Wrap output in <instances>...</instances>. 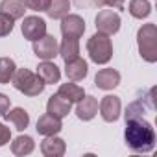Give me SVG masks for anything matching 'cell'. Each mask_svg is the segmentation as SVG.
I'll use <instances>...</instances> for the list:
<instances>
[{
  "label": "cell",
  "instance_id": "cell-24",
  "mask_svg": "<svg viewBox=\"0 0 157 157\" xmlns=\"http://www.w3.org/2000/svg\"><path fill=\"white\" fill-rule=\"evenodd\" d=\"M17 70V65L11 57H0V83H10Z\"/></svg>",
  "mask_w": 157,
  "mask_h": 157
},
{
  "label": "cell",
  "instance_id": "cell-20",
  "mask_svg": "<svg viewBox=\"0 0 157 157\" xmlns=\"http://www.w3.org/2000/svg\"><path fill=\"white\" fill-rule=\"evenodd\" d=\"M57 94L63 96L65 100H68L70 104H76V102H80V100L85 96V91H83V87H80V85H76V83H72V82H67V83H61V85H59Z\"/></svg>",
  "mask_w": 157,
  "mask_h": 157
},
{
  "label": "cell",
  "instance_id": "cell-18",
  "mask_svg": "<svg viewBox=\"0 0 157 157\" xmlns=\"http://www.w3.org/2000/svg\"><path fill=\"white\" fill-rule=\"evenodd\" d=\"M24 11H26L24 0H2V2H0V13L11 17L13 21L22 19Z\"/></svg>",
  "mask_w": 157,
  "mask_h": 157
},
{
  "label": "cell",
  "instance_id": "cell-4",
  "mask_svg": "<svg viewBox=\"0 0 157 157\" xmlns=\"http://www.w3.org/2000/svg\"><path fill=\"white\" fill-rule=\"evenodd\" d=\"M87 52H89V57L93 63H96V65L109 63L113 57V43H111L109 35L94 33L87 41Z\"/></svg>",
  "mask_w": 157,
  "mask_h": 157
},
{
  "label": "cell",
  "instance_id": "cell-13",
  "mask_svg": "<svg viewBox=\"0 0 157 157\" xmlns=\"http://www.w3.org/2000/svg\"><path fill=\"white\" fill-rule=\"evenodd\" d=\"M35 129H37V133H39V135L48 137V135H57V133L63 129V124H61V118H56V117H52V115L44 113V115H41V117H39Z\"/></svg>",
  "mask_w": 157,
  "mask_h": 157
},
{
  "label": "cell",
  "instance_id": "cell-21",
  "mask_svg": "<svg viewBox=\"0 0 157 157\" xmlns=\"http://www.w3.org/2000/svg\"><path fill=\"white\" fill-rule=\"evenodd\" d=\"M35 150V142L30 135H19L13 142H11V151L19 157H24V155H30L32 151Z\"/></svg>",
  "mask_w": 157,
  "mask_h": 157
},
{
  "label": "cell",
  "instance_id": "cell-10",
  "mask_svg": "<svg viewBox=\"0 0 157 157\" xmlns=\"http://www.w3.org/2000/svg\"><path fill=\"white\" fill-rule=\"evenodd\" d=\"M94 85L102 91H113L120 85V72L115 68H102L94 76Z\"/></svg>",
  "mask_w": 157,
  "mask_h": 157
},
{
  "label": "cell",
  "instance_id": "cell-25",
  "mask_svg": "<svg viewBox=\"0 0 157 157\" xmlns=\"http://www.w3.org/2000/svg\"><path fill=\"white\" fill-rule=\"evenodd\" d=\"M13 19L4 15V13H0V37H6L13 32Z\"/></svg>",
  "mask_w": 157,
  "mask_h": 157
},
{
  "label": "cell",
  "instance_id": "cell-5",
  "mask_svg": "<svg viewBox=\"0 0 157 157\" xmlns=\"http://www.w3.org/2000/svg\"><path fill=\"white\" fill-rule=\"evenodd\" d=\"M94 24H96V30L98 33H104V35H115L118 30H120V15L113 10H102L98 11L96 19H94Z\"/></svg>",
  "mask_w": 157,
  "mask_h": 157
},
{
  "label": "cell",
  "instance_id": "cell-6",
  "mask_svg": "<svg viewBox=\"0 0 157 157\" xmlns=\"http://www.w3.org/2000/svg\"><path fill=\"white\" fill-rule=\"evenodd\" d=\"M33 54L43 61H52L56 56H59V44L54 35L44 33L41 39L33 41Z\"/></svg>",
  "mask_w": 157,
  "mask_h": 157
},
{
  "label": "cell",
  "instance_id": "cell-29",
  "mask_svg": "<svg viewBox=\"0 0 157 157\" xmlns=\"http://www.w3.org/2000/svg\"><path fill=\"white\" fill-rule=\"evenodd\" d=\"M11 107V98H8V94L0 93V117H4V113Z\"/></svg>",
  "mask_w": 157,
  "mask_h": 157
},
{
  "label": "cell",
  "instance_id": "cell-3",
  "mask_svg": "<svg viewBox=\"0 0 157 157\" xmlns=\"http://www.w3.org/2000/svg\"><path fill=\"white\" fill-rule=\"evenodd\" d=\"M11 83L17 91H21L26 96H39L46 87V83L30 68H17L11 78Z\"/></svg>",
  "mask_w": 157,
  "mask_h": 157
},
{
  "label": "cell",
  "instance_id": "cell-7",
  "mask_svg": "<svg viewBox=\"0 0 157 157\" xmlns=\"http://www.w3.org/2000/svg\"><path fill=\"white\" fill-rule=\"evenodd\" d=\"M21 30H22V35L24 39L28 41H37L41 39L44 33H46V21L37 17V15H30V17H24L22 24H21Z\"/></svg>",
  "mask_w": 157,
  "mask_h": 157
},
{
  "label": "cell",
  "instance_id": "cell-26",
  "mask_svg": "<svg viewBox=\"0 0 157 157\" xmlns=\"http://www.w3.org/2000/svg\"><path fill=\"white\" fill-rule=\"evenodd\" d=\"M26 4V10H32V11H46L48 6H50V0H24Z\"/></svg>",
  "mask_w": 157,
  "mask_h": 157
},
{
  "label": "cell",
  "instance_id": "cell-2",
  "mask_svg": "<svg viewBox=\"0 0 157 157\" xmlns=\"http://www.w3.org/2000/svg\"><path fill=\"white\" fill-rule=\"evenodd\" d=\"M137 46L139 54L146 63L157 61V26L148 22L142 24L137 32Z\"/></svg>",
  "mask_w": 157,
  "mask_h": 157
},
{
  "label": "cell",
  "instance_id": "cell-12",
  "mask_svg": "<svg viewBox=\"0 0 157 157\" xmlns=\"http://www.w3.org/2000/svg\"><path fill=\"white\" fill-rule=\"evenodd\" d=\"M65 151H67V144L57 135H48L41 142V153L44 157H61L65 155Z\"/></svg>",
  "mask_w": 157,
  "mask_h": 157
},
{
  "label": "cell",
  "instance_id": "cell-17",
  "mask_svg": "<svg viewBox=\"0 0 157 157\" xmlns=\"http://www.w3.org/2000/svg\"><path fill=\"white\" fill-rule=\"evenodd\" d=\"M4 118H6L8 122H11V124L15 126V129H19V131H24V129L28 128V124H30V115H28V111H26L24 107L8 109V111L4 113Z\"/></svg>",
  "mask_w": 157,
  "mask_h": 157
},
{
  "label": "cell",
  "instance_id": "cell-23",
  "mask_svg": "<svg viewBox=\"0 0 157 157\" xmlns=\"http://www.w3.org/2000/svg\"><path fill=\"white\" fill-rule=\"evenodd\" d=\"M68 10H70V0H50L46 13L50 19H63L65 15H68Z\"/></svg>",
  "mask_w": 157,
  "mask_h": 157
},
{
  "label": "cell",
  "instance_id": "cell-1",
  "mask_svg": "<svg viewBox=\"0 0 157 157\" xmlns=\"http://www.w3.org/2000/svg\"><path fill=\"white\" fill-rule=\"evenodd\" d=\"M124 139L129 150L137 153H148L155 148V129L153 126L144 120L142 117H131L126 118V129H124Z\"/></svg>",
  "mask_w": 157,
  "mask_h": 157
},
{
  "label": "cell",
  "instance_id": "cell-8",
  "mask_svg": "<svg viewBox=\"0 0 157 157\" xmlns=\"http://www.w3.org/2000/svg\"><path fill=\"white\" fill-rule=\"evenodd\" d=\"M98 109H100V115L105 122H117L120 117V111H122L120 98L117 94H107L100 100Z\"/></svg>",
  "mask_w": 157,
  "mask_h": 157
},
{
  "label": "cell",
  "instance_id": "cell-11",
  "mask_svg": "<svg viewBox=\"0 0 157 157\" xmlns=\"http://www.w3.org/2000/svg\"><path fill=\"white\" fill-rule=\"evenodd\" d=\"M96 113H98V98L83 96L80 102H76V117L80 120L89 122L96 117Z\"/></svg>",
  "mask_w": 157,
  "mask_h": 157
},
{
  "label": "cell",
  "instance_id": "cell-28",
  "mask_svg": "<svg viewBox=\"0 0 157 157\" xmlns=\"http://www.w3.org/2000/svg\"><path fill=\"white\" fill-rule=\"evenodd\" d=\"M100 6H107V8H115V10H122L126 0H96Z\"/></svg>",
  "mask_w": 157,
  "mask_h": 157
},
{
  "label": "cell",
  "instance_id": "cell-22",
  "mask_svg": "<svg viewBox=\"0 0 157 157\" xmlns=\"http://www.w3.org/2000/svg\"><path fill=\"white\" fill-rule=\"evenodd\" d=\"M128 10H129V15H131V17L142 21V19L150 17V13H151V4L148 2V0H131Z\"/></svg>",
  "mask_w": 157,
  "mask_h": 157
},
{
  "label": "cell",
  "instance_id": "cell-15",
  "mask_svg": "<svg viewBox=\"0 0 157 157\" xmlns=\"http://www.w3.org/2000/svg\"><path fill=\"white\" fill-rule=\"evenodd\" d=\"M70 107H72V104L59 94H52L46 102V113L56 118H65L70 113Z\"/></svg>",
  "mask_w": 157,
  "mask_h": 157
},
{
  "label": "cell",
  "instance_id": "cell-14",
  "mask_svg": "<svg viewBox=\"0 0 157 157\" xmlns=\"http://www.w3.org/2000/svg\"><path fill=\"white\" fill-rule=\"evenodd\" d=\"M87 72H89V65L82 57H76V59L65 63V74L70 82H82L87 76Z\"/></svg>",
  "mask_w": 157,
  "mask_h": 157
},
{
  "label": "cell",
  "instance_id": "cell-9",
  "mask_svg": "<svg viewBox=\"0 0 157 157\" xmlns=\"http://www.w3.org/2000/svg\"><path fill=\"white\" fill-rule=\"evenodd\" d=\"M61 33L63 37H76L80 39L85 33V21L76 15V13H68L61 19Z\"/></svg>",
  "mask_w": 157,
  "mask_h": 157
},
{
  "label": "cell",
  "instance_id": "cell-19",
  "mask_svg": "<svg viewBox=\"0 0 157 157\" xmlns=\"http://www.w3.org/2000/svg\"><path fill=\"white\" fill-rule=\"evenodd\" d=\"M59 56L65 63L80 57V41L76 37H63V43L59 44Z\"/></svg>",
  "mask_w": 157,
  "mask_h": 157
},
{
  "label": "cell",
  "instance_id": "cell-16",
  "mask_svg": "<svg viewBox=\"0 0 157 157\" xmlns=\"http://www.w3.org/2000/svg\"><path fill=\"white\" fill-rule=\"evenodd\" d=\"M37 76L41 78V80L46 83V85H54V83H59V80H61V70H59V67L56 65V63H52V61H43V63H39V67H37Z\"/></svg>",
  "mask_w": 157,
  "mask_h": 157
},
{
  "label": "cell",
  "instance_id": "cell-27",
  "mask_svg": "<svg viewBox=\"0 0 157 157\" xmlns=\"http://www.w3.org/2000/svg\"><path fill=\"white\" fill-rule=\"evenodd\" d=\"M11 140V131L10 128H6L2 122H0V146H6Z\"/></svg>",
  "mask_w": 157,
  "mask_h": 157
}]
</instances>
